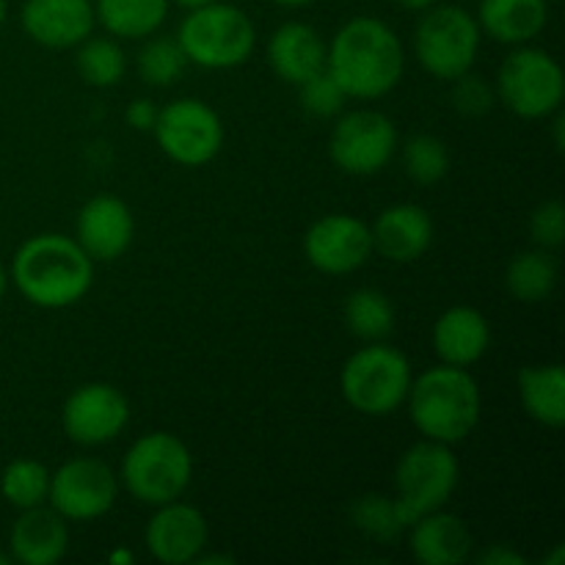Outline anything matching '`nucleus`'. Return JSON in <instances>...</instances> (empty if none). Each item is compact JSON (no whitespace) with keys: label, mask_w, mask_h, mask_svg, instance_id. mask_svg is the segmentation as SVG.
Wrapping results in <instances>:
<instances>
[{"label":"nucleus","mask_w":565,"mask_h":565,"mask_svg":"<svg viewBox=\"0 0 565 565\" xmlns=\"http://www.w3.org/2000/svg\"><path fill=\"white\" fill-rule=\"evenodd\" d=\"M326 42L307 22H285L268 39V64L279 81L298 86L315 72L326 70Z\"/></svg>","instance_id":"22"},{"label":"nucleus","mask_w":565,"mask_h":565,"mask_svg":"<svg viewBox=\"0 0 565 565\" xmlns=\"http://www.w3.org/2000/svg\"><path fill=\"white\" fill-rule=\"evenodd\" d=\"M430 342L441 364L472 367L491 348V326L480 309L450 307L436 318Z\"/></svg>","instance_id":"20"},{"label":"nucleus","mask_w":565,"mask_h":565,"mask_svg":"<svg viewBox=\"0 0 565 565\" xmlns=\"http://www.w3.org/2000/svg\"><path fill=\"white\" fill-rule=\"evenodd\" d=\"M412 379L408 359L381 340L359 348L342 364L340 390L353 412L364 417H386L406 403Z\"/></svg>","instance_id":"6"},{"label":"nucleus","mask_w":565,"mask_h":565,"mask_svg":"<svg viewBox=\"0 0 565 565\" xmlns=\"http://www.w3.org/2000/svg\"><path fill=\"white\" fill-rule=\"evenodd\" d=\"M193 478V456L180 436L152 430L130 445L119 469V483L141 505L158 508L180 500Z\"/></svg>","instance_id":"4"},{"label":"nucleus","mask_w":565,"mask_h":565,"mask_svg":"<svg viewBox=\"0 0 565 565\" xmlns=\"http://www.w3.org/2000/svg\"><path fill=\"white\" fill-rule=\"evenodd\" d=\"M472 546L467 522L445 508L425 513L408 527V550L423 565H461L472 557Z\"/></svg>","instance_id":"21"},{"label":"nucleus","mask_w":565,"mask_h":565,"mask_svg":"<svg viewBox=\"0 0 565 565\" xmlns=\"http://www.w3.org/2000/svg\"><path fill=\"white\" fill-rule=\"evenodd\" d=\"M351 519L364 535L375 541H395L397 535L406 533L401 516H397L395 500H386L381 494L359 497L351 508Z\"/></svg>","instance_id":"32"},{"label":"nucleus","mask_w":565,"mask_h":565,"mask_svg":"<svg viewBox=\"0 0 565 565\" xmlns=\"http://www.w3.org/2000/svg\"><path fill=\"white\" fill-rule=\"evenodd\" d=\"M478 20L461 6H430L414 28V55L428 75L456 81L469 72L480 53Z\"/></svg>","instance_id":"8"},{"label":"nucleus","mask_w":565,"mask_h":565,"mask_svg":"<svg viewBox=\"0 0 565 565\" xmlns=\"http://www.w3.org/2000/svg\"><path fill=\"white\" fill-rule=\"evenodd\" d=\"M143 541L154 561L166 565L193 563L210 541L207 519L199 508L171 500L154 508L152 519L143 530Z\"/></svg>","instance_id":"15"},{"label":"nucleus","mask_w":565,"mask_h":565,"mask_svg":"<svg viewBox=\"0 0 565 565\" xmlns=\"http://www.w3.org/2000/svg\"><path fill=\"white\" fill-rule=\"evenodd\" d=\"M77 75L94 88H110L125 77L127 58L119 42L110 36H86L75 53Z\"/></svg>","instance_id":"28"},{"label":"nucleus","mask_w":565,"mask_h":565,"mask_svg":"<svg viewBox=\"0 0 565 565\" xmlns=\"http://www.w3.org/2000/svg\"><path fill=\"white\" fill-rule=\"evenodd\" d=\"M345 92H342V86L329 70L315 72L312 77L298 83V103L309 116H318V119L340 116L342 108H345Z\"/></svg>","instance_id":"33"},{"label":"nucleus","mask_w":565,"mask_h":565,"mask_svg":"<svg viewBox=\"0 0 565 565\" xmlns=\"http://www.w3.org/2000/svg\"><path fill=\"white\" fill-rule=\"evenodd\" d=\"M497 99L519 119H546L561 110L565 77L557 58L541 47L519 44L497 70Z\"/></svg>","instance_id":"9"},{"label":"nucleus","mask_w":565,"mask_h":565,"mask_svg":"<svg viewBox=\"0 0 565 565\" xmlns=\"http://www.w3.org/2000/svg\"><path fill=\"white\" fill-rule=\"evenodd\" d=\"M370 235H373V252L390 263H417L434 243V218L419 204H392L375 218Z\"/></svg>","instance_id":"18"},{"label":"nucleus","mask_w":565,"mask_h":565,"mask_svg":"<svg viewBox=\"0 0 565 565\" xmlns=\"http://www.w3.org/2000/svg\"><path fill=\"white\" fill-rule=\"evenodd\" d=\"M152 132L160 152L188 169L210 163L224 147L221 116L196 97H180L160 108Z\"/></svg>","instance_id":"10"},{"label":"nucleus","mask_w":565,"mask_h":565,"mask_svg":"<svg viewBox=\"0 0 565 565\" xmlns=\"http://www.w3.org/2000/svg\"><path fill=\"white\" fill-rule=\"evenodd\" d=\"M505 287L522 303L546 301L557 287L555 257L541 246L533 252L516 254L505 270Z\"/></svg>","instance_id":"26"},{"label":"nucleus","mask_w":565,"mask_h":565,"mask_svg":"<svg viewBox=\"0 0 565 565\" xmlns=\"http://www.w3.org/2000/svg\"><path fill=\"white\" fill-rule=\"evenodd\" d=\"M132 235H136V221L119 196L110 193L94 196L77 213L75 241L94 263H114L125 257Z\"/></svg>","instance_id":"16"},{"label":"nucleus","mask_w":565,"mask_h":565,"mask_svg":"<svg viewBox=\"0 0 565 565\" xmlns=\"http://www.w3.org/2000/svg\"><path fill=\"white\" fill-rule=\"evenodd\" d=\"M6 290H9V270H6L3 263H0V301H3Z\"/></svg>","instance_id":"41"},{"label":"nucleus","mask_w":565,"mask_h":565,"mask_svg":"<svg viewBox=\"0 0 565 565\" xmlns=\"http://www.w3.org/2000/svg\"><path fill=\"white\" fill-rule=\"evenodd\" d=\"M450 83H452V92H450L452 108H456L461 116H467V119H480V116H486L491 108H494L497 92L483 75H475V72L469 70Z\"/></svg>","instance_id":"34"},{"label":"nucleus","mask_w":565,"mask_h":565,"mask_svg":"<svg viewBox=\"0 0 565 565\" xmlns=\"http://www.w3.org/2000/svg\"><path fill=\"white\" fill-rule=\"evenodd\" d=\"M130 423V403L125 392L105 381H92L66 397L61 408V428L81 447H99L119 439Z\"/></svg>","instance_id":"13"},{"label":"nucleus","mask_w":565,"mask_h":565,"mask_svg":"<svg viewBox=\"0 0 565 565\" xmlns=\"http://www.w3.org/2000/svg\"><path fill=\"white\" fill-rule=\"evenodd\" d=\"M136 561V557H132V552H127V550H116L114 555H110V563H132Z\"/></svg>","instance_id":"39"},{"label":"nucleus","mask_w":565,"mask_h":565,"mask_svg":"<svg viewBox=\"0 0 565 565\" xmlns=\"http://www.w3.org/2000/svg\"><path fill=\"white\" fill-rule=\"evenodd\" d=\"M174 3L185 6V9H193V6H204V3H213V0H174Z\"/></svg>","instance_id":"42"},{"label":"nucleus","mask_w":565,"mask_h":565,"mask_svg":"<svg viewBox=\"0 0 565 565\" xmlns=\"http://www.w3.org/2000/svg\"><path fill=\"white\" fill-rule=\"evenodd\" d=\"M177 42L185 50L188 64L202 70H235L252 58L257 31L246 11L213 0L193 6L191 14L180 22Z\"/></svg>","instance_id":"5"},{"label":"nucleus","mask_w":565,"mask_h":565,"mask_svg":"<svg viewBox=\"0 0 565 565\" xmlns=\"http://www.w3.org/2000/svg\"><path fill=\"white\" fill-rule=\"evenodd\" d=\"M66 546H70L66 519L47 502L20 511L9 530V555L22 565H55L66 555Z\"/></svg>","instance_id":"19"},{"label":"nucleus","mask_w":565,"mask_h":565,"mask_svg":"<svg viewBox=\"0 0 565 565\" xmlns=\"http://www.w3.org/2000/svg\"><path fill=\"white\" fill-rule=\"evenodd\" d=\"M97 22L119 39H147L169 14V0H97Z\"/></svg>","instance_id":"25"},{"label":"nucleus","mask_w":565,"mask_h":565,"mask_svg":"<svg viewBox=\"0 0 565 565\" xmlns=\"http://www.w3.org/2000/svg\"><path fill=\"white\" fill-rule=\"evenodd\" d=\"M138 77H141L147 86L154 88H166L174 86L182 75H185L188 66V55L185 50L180 47V42L169 36H158L149 39L141 50H138Z\"/></svg>","instance_id":"31"},{"label":"nucleus","mask_w":565,"mask_h":565,"mask_svg":"<svg viewBox=\"0 0 565 565\" xmlns=\"http://www.w3.org/2000/svg\"><path fill=\"white\" fill-rule=\"evenodd\" d=\"M519 401L530 419L544 428L565 425V370L563 364H527L516 375Z\"/></svg>","instance_id":"24"},{"label":"nucleus","mask_w":565,"mask_h":565,"mask_svg":"<svg viewBox=\"0 0 565 565\" xmlns=\"http://www.w3.org/2000/svg\"><path fill=\"white\" fill-rule=\"evenodd\" d=\"M406 406L423 439L452 447L469 439L480 425L483 397L469 367L439 364L412 379Z\"/></svg>","instance_id":"3"},{"label":"nucleus","mask_w":565,"mask_h":565,"mask_svg":"<svg viewBox=\"0 0 565 565\" xmlns=\"http://www.w3.org/2000/svg\"><path fill=\"white\" fill-rule=\"evenodd\" d=\"M119 478L99 458H72L50 472L47 505L66 522H94L116 505Z\"/></svg>","instance_id":"12"},{"label":"nucleus","mask_w":565,"mask_h":565,"mask_svg":"<svg viewBox=\"0 0 565 565\" xmlns=\"http://www.w3.org/2000/svg\"><path fill=\"white\" fill-rule=\"evenodd\" d=\"M276 6H285V9H301V6L315 3V0H274Z\"/></svg>","instance_id":"40"},{"label":"nucleus","mask_w":565,"mask_h":565,"mask_svg":"<svg viewBox=\"0 0 565 565\" xmlns=\"http://www.w3.org/2000/svg\"><path fill=\"white\" fill-rule=\"evenodd\" d=\"M401 158L406 177H412L417 185L441 182L452 163L447 143L439 136H430V132H417V136L408 138L401 147Z\"/></svg>","instance_id":"30"},{"label":"nucleus","mask_w":565,"mask_h":565,"mask_svg":"<svg viewBox=\"0 0 565 565\" xmlns=\"http://www.w3.org/2000/svg\"><path fill=\"white\" fill-rule=\"evenodd\" d=\"M326 70L334 75L345 97L381 99L403 81L406 50L384 20L353 17L331 39Z\"/></svg>","instance_id":"1"},{"label":"nucleus","mask_w":565,"mask_h":565,"mask_svg":"<svg viewBox=\"0 0 565 565\" xmlns=\"http://www.w3.org/2000/svg\"><path fill=\"white\" fill-rule=\"evenodd\" d=\"M303 254L320 274L345 276L373 257V235L356 215L331 213L309 226L303 235Z\"/></svg>","instance_id":"14"},{"label":"nucleus","mask_w":565,"mask_h":565,"mask_svg":"<svg viewBox=\"0 0 565 565\" xmlns=\"http://www.w3.org/2000/svg\"><path fill=\"white\" fill-rule=\"evenodd\" d=\"M0 494L17 511L44 505L50 494V469L33 458H14L0 475Z\"/></svg>","instance_id":"29"},{"label":"nucleus","mask_w":565,"mask_h":565,"mask_svg":"<svg viewBox=\"0 0 565 565\" xmlns=\"http://www.w3.org/2000/svg\"><path fill=\"white\" fill-rule=\"evenodd\" d=\"M397 130L395 121L381 110H348L337 119L329 138L331 163L351 177H373L395 158Z\"/></svg>","instance_id":"11"},{"label":"nucleus","mask_w":565,"mask_h":565,"mask_svg":"<svg viewBox=\"0 0 565 565\" xmlns=\"http://www.w3.org/2000/svg\"><path fill=\"white\" fill-rule=\"evenodd\" d=\"M478 25L500 44H527L550 22V0H480Z\"/></svg>","instance_id":"23"},{"label":"nucleus","mask_w":565,"mask_h":565,"mask_svg":"<svg viewBox=\"0 0 565 565\" xmlns=\"http://www.w3.org/2000/svg\"><path fill=\"white\" fill-rule=\"evenodd\" d=\"M348 331L362 342H381L395 331V307L386 292L375 287H362L351 292L342 307Z\"/></svg>","instance_id":"27"},{"label":"nucleus","mask_w":565,"mask_h":565,"mask_svg":"<svg viewBox=\"0 0 565 565\" xmlns=\"http://www.w3.org/2000/svg\"><path fill=\"white\" fill-rule=\"evenodd\" d=\"M158 114H160V108H154L152 99L138 97V99H132L130 105H127L125 119H127V125H130L136 132H152L154 121H158Z\"/></svg>","instance_id":"36"},{"label":"nucleus","mask_w":565,"mask_h":565,"mask_svg":"<svg viewBox=\"0 0 565 565\" xmlns=\"http://www.w3.org/2000/svg\"><path fill=\"white\" fill-rule=\"evenodd\" d=\"M395 3L406 11H425V9H430L436 0H395Z\"/></svg>","instance_id":"38"},{"label":"nucleus","mask_w":565,"mask_h":565,"mask_svg":"<svg viewBox=\"0 0 565 565\" xmlns=\"http://www.w3.org/2000/svg\"><path fill=\"white\" fill-rule=\"evenodd\" d=\"M9 281H14L20 296L33 307H75L92 290L94 259L83 252L75 237L44 232L17 248Z\"/></svg>","instance_id":"2"},{"label":"nucleus","mask_w":565,"mask_h":565,"mask_svg":"<svg viewBox=\"0 0 565 565\" xmlns=\"http://www.w3.org/2000/svg\"><path fill=\"white\" fill-rule=\"evenodd\" d=\"M478 563H483V565H524L527 561H524L522 552L511 550V546L491 544V546H486L483 552H480Z\"/></svg>","instance_id":"37"},{"label":"nucleus","mask_w":565,"mask_h":565,"mask_svg":"<svg viewBox=\"0 0 565 565\" xmlns=\"http://www.w3.org/2000/svg\"><path fill=\"white\" fill-rule=\"evenodd\" d=\"M6 14H9V3H6V0H0V25L6 22Z\"/></svg>","instance_id":"43"},{"label":"nucleus","mask_w":565,"mask_h":565,"mask_svg":"<svg viewBox=\"0 0 565 565\" xmlns=\"http://www.w3.org/2000/svg\"><path fill=\"white\" fill-rule=\"evenodd\" d=\"M461 467L450 445L423 439L408 447L395 467V508L403 527H412L419 516L434 513L456 494Z\"/></svg>","instance_id":"7"},{"label":"nucleus","mask_w":565,"mask_h":565,"mask_svg":"<svg viewBox=\"0 0 565 565\" xmlns=\"http://www.w3.org/2000/svg\"><path fill=\"white\" fill-rule=\"evenodd\" d=\"M28 39L50 50L77 47L97 25L92 0H25L20 11Z\"/></svg>","instance_id":"17"},{"label":"nucleus","mask_w":565,"mask_h":565,"mask_svg":"<svg viewBox=\"0 0 565 565\" xmlns=\"http://www.w3.org/2000/svg\"><path fill=\"white\" fill-rule=\"evenodd\" d=\"M530 235L541 248L552 252V248L563 246L565 237V213L561 199H550V202L539 204L530 215Z\"/></svg>","instance_id":"35"}]
</instances>
